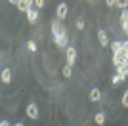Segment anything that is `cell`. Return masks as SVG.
I'll return each mask as SVG.
<instances>
[{"instance_id":"4","label":"cell","mask_w":128,"mask_h":126,"mask_svg":"<svg viewBox=\"0 0 128 126\" xmlns=\"http://www.w3.org/2000/svg\"><path fill=\"white\" fill-rule=\"evenodd\" d=\"M98 40H100V44H102L103 48H107L111 44V42H109V36H107V31H103V29L98 31Z\"/></svg>"},{"instance_id":"5","label":"cell","mask_w":128,"mask_h":126,"mask_svg":"<svg viewBox=\"0 0 128 126\" xmlns=\"http://www.w3.org/2000/svg\"><path fill=\"white\" fill-rule=\"evenodd\" d=\"M75 61H76V50L73 46H69L67 48V65H75Z\"/></svg>"},{"instance_id":"15","label":"cell","mask_w":128,"mask_h":126,"mask_svg":"<svg viewBox=\"0 0 128 126\" xmlns=\"http://www.w3.org/2000/svg\"><path fill=\"white\" fill-rule=\"evenodd\" d=\"M128 0H122V2H115V8H120V10H126Z\"/></svg>"},{"instance_id":"16","label":"cell","mask_w":128,"mask_h":126,"mask_svg":"<svg viewBox=\"0 0 128 126\" xmlns=\"http://www.w3.org/2000/svg\"><path fill=\"white\" fill-rule=\"evenodd\" d=\"M126 21H128V10H122V14H120V25L126 23Z\"/></svg>"},{"instance_id":"6","label":"cell","mask_w":128,"mask_h":126,"mask_svg":"<svg viewBox=\"0 0 128 126\" xmlns=\"http://www.w3.org/2000/svg\"><path fill=\"white\" fill-rule=\"evenodd\" d=\"M32 6H34V2H32V0H23V2H19V4H17V8L27 14L29 10H32Z\"/></svg>"},{"instance_id":"19","label":"cell","mask_w":128,"mask_h":126,"mask_svg":"<svg viewBox=\"0 0 128 126\" xmlns=\"http://www.w3.org/2000/svg\"><path fill=\"white\" fill-rule=\"evenodd\" d=\"M111 82L115 84V86H117V84H120V82H122V78H120L118 74H115V76H113V78H111Z\"/></svg>"},{"instance_id":"20","label":"cell","mask_w":128,"mask_h":126,"mask_svg":"<svg viewBox=\"0 0 128 126\" xmlns=\"http://www.w3.org/2000/svg\"><path fill=\"white\" fill-rule=\"evenodd\" d=\"M34 6H36V8H44L46 2H44V0H34Z\"/></svg>"},{"instance_id":"17","label":"cell","mask_w":128,"mask_h":126,"mask_svg":"<svg viewBox=\"0 0 128 126\" xmlns=\"http://www.w3.org/2000/svg\"><path fill=\"white\" fill-rule=\"evenodd\" d=\"M75 25H76V29H78V31H82V29H84V19H82V17H78Z\"/></svg>"},{"instance_id":"8","label":"cell","mask_w":128,"mask_h":126,"mask_svg":"<svg viewBox=\"0 0 128 126\" xmlns=\"http://www.w3.org/2000/svg\"><path fill=\"white\" fill-rule=\"evenodd\" d=\"M88 98H90V101H100V100H102V90H100V88H92Z\"/></svg>"},{"instance_id":"7","label":"cell","mask_w":128,"mask_h":126,"mask_svg":"<svg viewBox=\"0 0 128 126\" xmlns=\"http://www.w3.org/2000/svg\"><path fill=\"white\" fill-rule=\"evenodd\" d=\"M0 76H2V82H4V84H10L12 82V71H10V67L2 69V74H0Z\"/></svg>"},{"instance_id":"14","label":"cell","mask_w":128,"mask_h":126,"mask_svg":"<svg viewBox=\"0 0 128 126\" xmlns=\"http://www.w3.org/2000/svg\"><path fill=\"white\" fill-rule=\"evenodd\" d=\"M71 74H73L71 65H65V67H63V76H65V78H71Z\"/></svg>"},{"instance_id":"13","label":"cell","mask_w":128,"mask_h":126,"mask_svg":"<svg viewBox=\"0 0 128 126\" xmlns=\"http://www.w3.org/2000/svg\"><path fill=\"white\" fill-rule=\"evenodd\" d=\"M27 50H29V52H36V50H38L36 42H34V40H27Z\"/></svg>"},{"instance_id":"11","label":"cell","mask_w":128,"mask_h":126,"mask_svg":"<svg viewBox=\"0 0 128 126\" xmlns=\"http://www.w3.org/2000/svg\"><path fill=\"white\" fill-rule=\"evenodd\" d=\"M27 19H29V23H34V21L38 19V10H34V8L29 10L27 12Z\"/></svg>"},{"instance_id":"2","label":"cell","mask_w":128,"mask_h":126,"mask_svg":"<svg viewBox=\"0 0 128 126\" xmlns=\"http://www.w3.org/2000/svg\"><path fill=\"white\" fill-rule=\"evenodd\" d=\"M54 42H56V46H59V48H65V46H67V42H69V36H67V31H65V27L61 29V32H59L58 36L54 38Z\"/></svg>"},{"instance_id":"23","label":"cell","mask_w":128,"mask_h":126,"mask_svg":"<svg viewBox=\"0 0 128 126\" xmlns=\"http://www.w3.org/2000/svg\"><path fill=\"white\" fill-rule=\"evenodd\" d=\"M14 126H23V122H17V124H14Z\"/></svg>"},{"instance_id":"12","label":"cell","mask_w":128,"mask_h":126,"mask_svg":"<svg viewBox=\"0 0 128 126\" xmlns=\"http://www.w3.org/2000/svg\"><path fill=\"white\" fill-rule=\"evenodd\" d=\"M109 46H111L113 54H120V52H122V42H118V40L111 42V44H109Z\"/></svg>"},{"instance_id":"3","label":"cell","mask_w":128,"mask_h":126,"mask_svg":"<svg viewBox=\"0 0 128 126\" xmlns=\"http://www.w3.org/2000/svg\"><path fill=\"white\" fill-rule=\"evenodd\" d=\"M67 12H69V6L65 4V2H59L58 4V19L59 21L65 19V17H67Z\"/></svg>"},{"instance_id":"22","label":"cell","mask_w":128,"mask_h":126,"mask_svg":"<svg viewBox=\"0 0 128 126\" xmlns=\"http://www.w3.org/2000/svg\"><path fill=\"white\" fill-rule=\"evenodd\" d=\"M0 126H12V124H10V122H8V120H6V118H4V120L0 122Z\"/></svg>"},{"instance_id":"9","label":"cell","mask_w":128,"mask_h":126,"mask_svg":"<svg viewBox=\"0 0 128 126\" xmlns=\"http://www.w3.org/2000/svg\"><path fill=\"white\" fill-rule=\"evenodd\" d=\"M61 29H63V27H61V21H59V19H58V21H54V23H52V36L56 38L59 32H61Z\"/></svg>"},{"instance_id":"18","label":"cell","mask_w":128,"mask_h":126,"mask_svg":"<svg viewBox=\"0 0 128 126\" xmlns=\"http://www.w3.org/2000/svg\"><path fill=\"white\" fill-rule=\"evenodd\" d=\"M122 107H128V90H124V94H122Z\"/></svg>"},{"instance_id":"10","label":"cell","mask_w":128,"mask_h":126,"mask_svg":"<svg viewBox=\"0 0 128 126\" xmlns=\"http://www.w3.org/2000/svg\"><path fill=\"white\" fill-rule=\"evenodd\" d=\"M105 118H107V116H105V113H103V111H98L96 116H94V120H96L98 126H103V124H105Z\"/></svg>"},{"instance_id":"1","label":"cell","mask_w":128,"mask_h":126,"mask_svg":"<svg viewBox=\"0 0 128 126\" xmlns=\"http://www.w3.org/2000/svg\"><path fill=\"white\" fill-rule=\"evenodd\" d=\"M25 113H27V116H29V118H32V120H38V118H40V111H38V105H36V103H32V101L27 105Z\"/></svg>"},{"instance_id":"21","label":"cell","mask_w":128,"mask_h":126,"mask_svg":"<svg viewBox=\"0 0 128 126\" xmlns=\"http://www.w3.org/2000/svg\"><path fill=\"white\" fill-rule=\"evenodd\" d=\"M122 54H126V56H128V40L122 42Z\"/></svg>"}]
</instances>
